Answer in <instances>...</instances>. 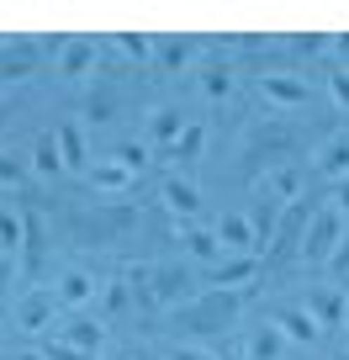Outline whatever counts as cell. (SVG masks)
Listing matches in <instances>:
<instances>
[{
  "label": "cell",
  "mask_w": 349,
  "mask_h": 360,
  "mask_svg": "<svg viewBox=\"0 0 349 360\" xmlns=\"http://www.w3.org/2000/svg\"><path fill=\"white\" fill-rule=\"evenodd\" d=\"M238 292H196L191 302H180L175 313V328L180 334H228L238 323Z\"/></svg>",
  "instance_id": "obj_1"
},
{
  "label": "cell",
  "mask_w": 349,
  "mask_h": 360,
  "mask_svg": "<svg viewBox=\"0 0 349 360\" xmlns=\"http://www.w3.org/2000/svg\"><path fill=\"white\" fill-rule=\"evenodd\" d=\"M349 238V223L334 212V207H317L312 223H307V238H302V259L307 265H334V255L344 249Z\"/></svg>",
  "instance_id": "obj_2"
},
{
  "label": "cell",
  "mask_w": 349,
  "mask_h": 360,
  "mask_svg": "<svg viewBox=\"0 0 349 360\" xmlns=\"http://www.w3.org/2000/svg\"><path fill=\"white\" fill-rule=\"evenodd\" d=\"M53 318H58V292L53 286H27L16 297V328L27 334H53Z\"/></svg>",
  "instance_id": "obj_3"
},
{
  "label": "cell",
  "mask_w": 349,
  "mask_h": 360,
  "mask_svg": "<svg viewBox=\"0 0 349 360\" xmlns=\"http://www.w3.org/2000/svg\"><path fill=\"white\" fill-rule=\"evenodd\" d=\"M133 223H138V217L127 212V207H101V212H79L74 217V233L85 238V244H117Z\"/></svg>",
  "instance_id": "obj_4"
},
{
  "label": "cell",
  "mask_w": 349,
  "mask_h": 360,
  "mask_svg": "<svg viewBox=\"0 0 349 360\" xmlns=\"http://www.w3.org/2000/svg\"><path fill=\"white\" fill-rule=\"evenodd\" d=\"M317 207L312 202H291L281 212V223H275V244H270V259H286V255H302V238H307V223H312Z\"/></svg>",
  "instance_id": "obj_5"
},
{
  "label": "cell",
  "mask_w": 349,
  "mask_h": 360,
  "mask_svg": "<svg viewBox=\"0 0 349 360\" xmlns=\"http://www.w3.org/2000/svg\"><path fill=\"white\" fill-rule=\"evenodd\" d=\"M265 270V259L259 255H223L217 265H206V286L212 292H238V286H249Z\"/></svg>",
  "instance_id": "obj_6"
},
{
  "label": "cell",
  "mask_w": 349,
  "mask_h": 360,
  "mask_svg": "<svg viewBox=\"0 0 349 360\" xmlns=\"http://www.w3.org/2000/svg\"><path fill=\"white\" fill-rule=\"evenodd\" d=\"M53 58H58V75L64 79H85V75H96V64H101V48H96L91 37H58Z\"/></svg>",
  "instance_id": "obj_7"
},
{
  "label": "cell",
  "mask_w": 349,
  "mask_h": 360,
  "mask_svg": "<svg viewBox=\"0 0 349 360\" xmlns=\"http://www.w3.org/2000/svg\"><path fill=\"white\" fill-rule=\"evenodd\" d=\"M148 302H191V270L185 265H154L148 270Z\"/></svg>",
  "instance_id": "obj_8"
},
{
  "label": "cell",
  "mask_w": 349,
  "mask_h": 360,
  "mask_svg": "<svg viewBox=\"0 0 349 360\" xmlns=\"http://www.w3.org/2000/svg\"><path fill=\"white\" fill-rule=\"evenodd\" d=\"M212 233H217V244H223V255H254L259 249V233H254V223H249V212H223Z\"/></svg>",
  "instance_id": "obj_9"
},
{
  "label": "cell",
  "mask_w": 349,
  "mask_h": 360,
  "mask_svg": "<svg viewBox=\"0 0 349 360\" xmlns=\"http://www.w3.org/2000/svg\"><path fill=\"white\" fill-rule=\"evenodd\" d=\"M312 175H323V180H349V133H328L323 138V148L312 154Z\"/></svg>",
  "instance_id": "obj_10"
},
{
  "label": "cell",
  "mask_w": 349,
  "mask_h": 360,
  "mask_svg": "<svg viewBox=\"0 0 349 360\" xmlns=\"http://www.w3.org/2000/svg\"><path fill=\"white\" fill-rule=\"evenodd\" d=\"M259 96L270 106H307L312 101V90H307L302 75H259Z\"/></svg>",
  "instance_id": "obj_11"
},
{
  "label": "cell",
  "mask_w": 349,
  "mask_h": 360,
  "mask_svg": "<svg viewBox=\"0 0 349 360\" xmlns=\"http://www.w3.org/2000/svg\"><path fill=\"white\" fill-rule=\"evenodd\" d=\"M53 334L64 339V345H74L79 355H91V360L101 355V345H106V323H101V318H69V323L53 328Z\"/></svg>",
  "instance_id": "obj_12"
},
{
  "label": "cell",
  "mask_w": 349,
  "mask_h": 360,
  "mask_svg": "<svg viewBox=\"0 0 349 360\" xmlns=\"http://www.w3.org/2000/svg\"><path fill=\"white\" fill-rule=\"evenodd\" d=\"M270 323L286 334V345H312V339L323 334V328L312 323V313H307V307H275Z\"/></svg>",
  "instance_id": "obj_13"
},
{
  "label": "cell",
  "mask_w": 349,
  "mask_h": 360,
  "mask_svg": "<svg viewBox=\"0 0 349 360\" xmlns=\"http://www.w3.org/2000/svg\"><path fill=\"white\" fill-rule=\"evenodd\" d=\"M53 292H58V307H85V302H96V292H101V281H96L91 270H64Z\"/></svg>",
  "instance_id": "obj_14"
},
{
  "label": "cell",
  "mask_w": 349,
  "mask_h": 360,
  "mask_svg": "<svg viewBox=\"0 0 349 360\" xmlns=\"http://www.w3.org/2000/svg\"><path fill=\"white\" fill-rule=\"evenodd\" d=\"M307 313H312V323L317 328H338L344 323V297L334 292V286H317V292H307Z\"/></svg>",
  "instance_id": "obj_15"
},
{
  "label": "cell",
  "mask_w": 349,
  "mask_h": 360,
  "mask_svg": "<svg viewBox=\"0 0 349 360\" xmlns=\"http://www.w3.org/2000/svg\"><path fill=\"white\" fill-rule=\"evenodd\" d=\"M159 196H164V207L175 217H196V212H202V191H196L191 180H180V175H169L164 186H159Z\"/></svg>",
  "instance_id": "obj_16"
},
{
  "label": "cell",
  "mask_w": 349,
  "mask_h": 360,
  "mask_svg": "<svg viewBox=\"0 0 349 360\" xmlns=\"http://www.w3.org/2000/svg\"><path fill=\"white\" fill-rule=\"evenodd\" d=\"M32 75H37V48H32V43H16V48H6V53H0V79H6V85L32 79Z\"/></svg>",
  "instance_id": "obj_17"
},
{
  "label": "cell",
  "mask_w": 349,
  "mask_h": 360,
  "mask_svg": "<svg viewBox=\"0 0 349 360\" xmlns=\"http://www.w3.org/2000/svg\"><path fill=\"white\" fill-rule=\"evenodd\" d=\"M307 175H302V165H275V175H270V196L275 202H307Z\"/></svg>",
  "instance_id": "obj_18"
},
{
  "label": "cell",
  "mask_w": 349,
  "mask_h": 360,
  "mask_svg": "<svg viewBox=\"0 0 349 360\" xmlns=\"http://www.w3.org/2000/svg\"><path fill=\"white\" fill-rule=\"evenodd\" d=\"M281 349H286V334L270 323V318H265V323H259L254 334H249L244 355H249V360H281Z\"/></svg>",
  "instance_id": "obj_19"
},
{
  "label": "cell",
  "mask_w": 349,
  "mask_h": 360,
  "mask_svg": "<svg viewBox=\"0 0 349 360\" xmlns=\"http://www.w3.org/2000/svg\"><path fill=\"white\" fill-rule=\"evenodd\" d=\"M27 233H22V276L32 281L37 270H43V223H37V212H22Z\"/></svg>",
  "instance_id": "obj_20"
},
{
  "label": "cell",
  "mask_w": 349,
  "mask_h": 360,
  "mask_svg": "<svg viewBox=\"0 0 349 360\" xmlns=\"http://www.w3.org/2000/svg\"><path fill=\"white\" fill-rule=\"evenodd\" d=\"M180 133H185V112H180V106H159V112L148 117V138H154L159 148H169Z\"/></svg>",
  "instance_id": "obj_21"
},
{
  "label": "cell",
  "mask_w": 349,
  "mask_h": 360,
  "mask_svg": "<svg viewBox=\"0 0 349 360\" xmlns=\"http://www.w3.org/2000/svg\"><path fill=\"white\" fill-rule=\"evenodd\" d=\"M202 148H206V127H202V122H185V133L164 148V159H175V165H196V159H202Z\"/></svg>",
  "instance_id": "obj_22"
},
{
  "label": "cell",
  "mask_w": 349,
  "mask_h": 360,
  "mask_svg": "<svg viewBox=\"0 0 349 360\" xmlns=\"http://www.w3.org/2000/svg\"><path fill=\"white\" fill-rule=\"evenodd\" d=\"M53 143H58L64 169H85V138H79L74 122H58V127H53Z\"/></svg>",
  "instance_id": "obj_23"
},
{
  "label": "cell",
  "mask_w": 349,
  "mask_h": 360,
  "mask_svg": "<svg viewBox=\"0 0 349 360\" xmlns=\"http://www.w3.org/2000/svg\"><path fill=\"white\" fill-rule=\"evenodd\" d=\"M291 148V133L286 127H259L254 138H249V165H265V154H286Z\"/></svg>",
  "instance_id": "obj_24"
},
{
  "label": "cell",
  "mask_w": 349,
  "mask_h": 360,
  "mask_svg": "<svg viewBox=\"0 0 349 360\" xmlns=\"http://www.w3.org/2000/svg\"><path fill=\"white\" fill-rule=\"evenodd\" d=\"M91 180H96V191H127V186H133V169L122 165V159H101V165L91 169Z\"/></svg>",
  "instance_id": "obj_25"
},
{
  "label": "cell",
  "mask_w": 349,
  "mask_h": 360,
  "mask_svg": "<svg viewBox=\"0 0 349 360\" xmlns=\"http://www.w3.org/2000/svg\"><path fill=\"white\" fill-rule=\"evenodd\" d=\"M112 48H117V58H127V64H148V58H154V37H143V32H117Z\"/></svg>",
  "instance_id": "obj_26"
},
{
  "label": "cell",
  "mask_w": 349,
  "mask_h": 360,
  "mask_svg": "<svg viewBox=\"0 0 349 360\" xmlns=\"http://www.w3.org/2000/svg\"><path fill=\"white\" fill-rule=\"evenodd\" d=\"M185 255L217 265V259H223V244H217V233H206V228H185Z\"/></svg>",
  "instance_id": "obj_27"
},
{
  "label": "cell",
  "mask_w": 349,
  "mask_h": 360,
  "mask_svg": "<svg viewBox=\"0 0 349 360\" xmlns=\"http://www.w3.org/2000/svg\"><path fill=\"white\" fill-rule=\"evenodd\" d=\"M22 233H27L22 212H11V207L0 202V249H6V255H16V249H22Z\"/></svg>",
  "instance_id": "obj_28"
},
{
  "label": "cell",
  "mask_w": 349,
  "mask_h": 360,
  "mask_svg": "<svg viewBox=\"0 0 349 360\" xmlns=\"http://www.w3.org/2000/svg\"><path fill=\"white\" fill-rule=\"evenodd\" d=\"M32 169H37V175H58V169H64L53 133H43V138H37V148H32Z\"/></svg>",
  "instance_id": "obj_29"
},
{
  "label": "cell",
  "mask_w": 349,
  "mask_h": 360,
  "mask_svg": "<svg viewBox=\"0 0 349 360\" xmlns=\"http://www.w3.org/2000/svg\"><path fill=\"white\" fill-rule=\"evenodd\" d=\"M159 58H164V69L175 75V69H185L196 58V43H191V37H169V43L159 48Z\"/></svg>",
  "instance_id": "obj_30"
},
{
  "label": "cell",
  "mask_w": 349,
  "mask_h": 360,
  "mask_svg": "<svg viewBox=\"0 0 349 360\" xmlns=\"http://www.w3.org/2000/svg\"><path fill=\"white\" fill-rule=\"evenodd\" d=\"M249 223H254V233H259V238H270V233H275V223H281V202H275V196H270V202H254Z\"/></svg>",
  "instance_id": "obj_31"
},
{
  "label": "cell",
  "mask_w": 349,
  "mask_h": 360,
  "mask_svg": "<svg viewBox=\"0 0 349 360\" xmlns=\"http://www.w3.org/2000/svg\"><path fill=\"white\" fill-rule=\"evenodd\" d=\"M202 90L212 96V101L233 96V75H228V64H206V75H202Z\"/></svg>",
  "instance_id": "obj_32"
},
{
  "label": "cell",
  "mask_w": 349,
  "mask_h": 360,
  "mask_svg": "<svg viewBox=\"0 0 349 360\" xmlns=\"http://www.w3.org/2000/svg\"><path fill=\"white\" fill-rule=\"evenodd\" d=\"M291 48H296V53H328V48H334V37H328V32H296L291 37Z\"/></svg>",
  "instance_id": "obj_33"
},
{
  "label": "cell",
  "mask_w": 349,
  "mask_h": 360,
  "mask_svg": "<svg viewBox=\"0 0 349 360\" xmlns=\"http://www.w3.org/2000/svg\"><path fill=\"white\" fill-rule=\"evenodd\" d=\"M127 307V281H106V292H101V313L106 318H117Z\"/></svg>",
  "instance_id": "obj_34"
},
{
  "label": "cell",
  "mask_w": 349,
  "mask_h": 360,
  "mask_svg": "<svg viewBox=\"0 0 349 360\" xmlns=\"http://www.w3.org/2000/svg\"><path fill=\"white\" fill-rule=\"evenodd\" d=\"M85 112H91V122H112V117H117V101L106 96V90H96L91 101H85Z\"/></svg>",
  "instance_id": "obj_35"
},
{
  "label": "cell",
  "mask_w": 349,
  "mask_h": 360,
  "mask_svg": "<svg viewBox=\"0 0 349 360\" xmlns=\"http://www.w3.org/2000/svg\"><path fill=\"white\" fill-rule=\"evenodd\" d=\"M43 355H48V360H91V355H79L74 345H64L58 334H48V339H43Z\"/></svg>",
  "instance_id": "obj_36"
},
{
  "label": "cell",
  "mask_w": 349,
  "mask_h": 360,
  "mask_svg": "<svg viewBox=\"0 0 349 360\" xmlns=\"http://www.w3.org/2000/svg\"><path fill=\"white\" fill-rule=\"evenodd\" d=\"M112 159H122V165H127V169H133V175H138V169L148 165V148H143V143H122V148H117Z\"/></svg>",
  "instance_id": "obj_37"
},
{
  "label": "cell",
  "mask_w": 349,
  "mask_h": 360,
  "mask_svg": "<svg viewBox=\"0 0 349 360\" xmlns=\"http://www.w3.org/2000/svg\"><path fill=\"white\" fill-rule=\"evenodd\" d=\"M328 90H334V101L349 112V69H338V75H328Z\"/></svg>",
  "instance_id": "obj_38"
},
{
  "label": "cell",
  "mask_w": 349,
  "mask_h": 360,
  "mask_svg": "<svg viewBox=\"0 0 349 360\" xmlns=\"http://www.w3.org/2000/svg\"><path fill=\"white\" fill-rule=\"evenodd\" d=\"M16 270H22V259H16V255H0V297L11 292V281H16Z\"/></svg>",
  "instance_id": "obj_39"
},
{
  "label": "cell",
  "mask_w": 349,
  "mask_h": 360,
  "mask_svg": "<svg viewBox=\"0 0 349 360\" xmlns=\"http://www.w3.org/2000/svg\"><path fill=\"white\" fill-rule=\"evenodd\" d=\"M0 186H22V159L0 154Z\"/></svg>",
  "instance_id": "obj_40"
},
{
  "label": "cell",
  "mask_w": 349,
  "mask_h": 360,
  "mask_svg": "<svg viewBox=\"0 0 349 360\" xmlns=\"http://www.w3.org/2000/svg\"><path fill=\"white\" fill-rule=\"evenodd\" d=\"M328 202H334V212H338V217H344V223H349V180H338Z\"/></svg>",
  "instance_id": "obj_41"
},
{
  "label": "cell",
  "mask_w": 349,
  "mask_h": 360,
  "mask_svg": "<svg viewBox=\"0 0 349 360\" xmlns=\"http://www.w3.org/2000/svg\"><path fill=\"white\" fill-rule=\"evenodd\" d=\"M169 360H217V355H206V349H191V345H180Z\"/></svg>",
  "instance_id": "obj_42"
},
{
  "label": "cell",
  "mask_w": 349,
  "mask_h": 360,
  "mask_svg": "<svg viewBox=\"0 0 349 360\" xmlns=\"http://www.w3.org/2000/svg\"><path fill=\"white\" fill-rule=\"evenodd\" d=\"M11 360H48V355H43V349H16Z\"/></svg>",
  "instance_id": "obj_43"
},
{
  "label": "cell",
  "mask_w": 349,
  "mask_h": 360,
  "mask_svg": "<svg viewBox=\"0 0 349 360\" xmlns=\"http://www.w3.org/2000/svg\"><path fill=\"white\" fill-rule=\"evenodd\" d=\"M334 48H338V53H349V32H338V37H334Z\"/></svg>",
  "instance_id": "obj_44"
},
{
  "label": "cell",
  "mask_w": 349,
  "mask_h": 360,
  "mask_svg": "<svg viewBox=\"0 0 349 360\" xmlns=\"http://www.w3.org/2000/svg\"><path fill=\"white\" fill-rule=\"evenodd\" d=\"M138 360H159V355H138Z\"/></svg>",
  "instance_id": "obj_45"
},
{
  "label": "cell",
  "mask_w": 349,
  "mask_h": 360,
  "mask_svg": "<svg viewBox=\"0 0 349 360\" xmlns=\"http://www.w3.org/2000/svg\"><path fill=\"white\" fill-rule=\"evenodd\" d=\"M334 360H349V349H344V355H334Z\"/></svg>",
  "instance_id": "obj_46"
},
{
  "label": "cell",
  "mask_w": 349,
  "mask_h": 360,
  "mask_svg": "<svg viewBox=\"0 0 349 360\" xmlns=\"http://www.w3.org/2000/svg\"><path fill=\"white\" fill-rule=\"evenodd\" d=\"M0 127H6V112H0Z\"/></svg>",
  "instance_id": "obj_47"
},
{
  "label": "cell",
  "mask_w": 349,
  "mask_h": 360,
  "mask_svg": "<svg viewBox=\"0 0 349 360\" xmlns=\"http://www.w3.org/2000/svg\"><path fill=\"white\" fill-rule=\"evenodd\" d=\"M112 360H122V355H112Z\"/></svg>",
  "instance_id": "obj_48"
}]
</instances>
